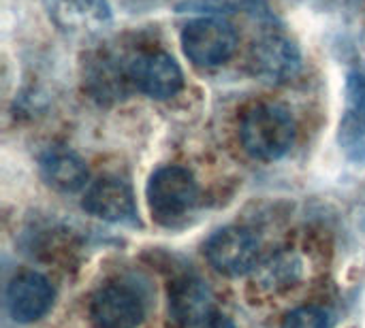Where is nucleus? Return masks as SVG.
I'll use <instances>...</instances> for the list:
<instances>
[{
    "mask_svg": "<svg viewBox=\"0 0 365 328\" xmlns=\"http://www.w3.org/2000/svg\"><path fill=\"white\" fill-rule=\"evenodd\" d=\"M145 199L152 218L160 226H178L197 207L199 186L188 169L167 164L152 173L145 186Z\"/></svg>",
    "mask_w": 365,
    "mask_h": 328,
    "instance_id": "f03ea898",
    "label": "nucleus"
},
{
    "mask_svg": "<svg viewBox=\"0 0 365 328\" xmlns=\"http://www.w3.org/2000/svg\"><path fill=\"white\" fill-rule=\"evenodd\" d=\"M53 286L36 271H21L9 284L4 303L9 316L17 324H32L41 320L53 305Z\"/></svg>",
    "mask_w": 365,
    "mask_h": 328,
    "instance_id": "9b49d317",
    "label": "nucleus"
},
{
    "mask_svg": "<svg viewBox=\"0 0 365 328\" xmlns=\"http://www.w3.org/2000/svg\"><path fill=\"white\" fill-rule=\"evenodd\" d=\"M259 252L261 243L257 235L242 226L220 228L205 243V256L210 265L227 277L250 273L259 263Z\"/></svg>",
    "mask_w": 365,
    "mask_h": 328,
    "instance_id": "423d86ee",
    "label": "nucleus"
},
{
    "mask_svg": "<svg viewBox=\"0 0 365 328\" xmlns=\"http://www.w3.org/2000/svg\"><path fill=\"white\" fill-rule=\"evenodd\" d=\"M81 207L86 213L109 224L139 222L133 188L115 175H103L88 184L83 190Z\"/></svg>",
    "mask_w": 365,
    "mask_h": 328,
    "instance_id": "6e6552de",
    "label": "nucleus"
},
{
    "mask_svg": "<svg viewBox=\"0 0 365 328\" xmlns=\"http://www.w3.org/2000/svg\"><path fill=\"white\" fill-rule=\"evenodd\" d=\"M201 328H235V324H233L227 316H222L220 312H216V314H214V316H212Z\"/></svg>",
    "mask_w": 365,
    "mask_h": 328,
    "instance_id": "dca6fc26",
    "label": "nucleus"
},
{
    "mask_svg": "<svg viewBox=\"0 0 365 328\" xmlns=\"http://www.w3.org/2000/svg\"><path fill=\"white\" fill-rule=\"evenodd\" d=\"M51 23L71 36H92L111 23L109 0H43Z\"/></svg>",
    "mask_w": 365,
    "mask_h": 328,
    "instance_id": "f8f14e48",
    "label": "nucleus"
},
{
    "mask_svg": "<svg viewBox=\"0 0 365 328\" xmlns=\"http://www.w3.org/2000/svg\"><path fill=\"white\" fill-rule=\"evenodd\" d=\"M126 64L130 85L148 98L169 100L184 88V73L167 51H139Z\"/></svg>",
    "mask_w": 365,
    "mask_h": 328,
    "instance_id": "39448f33",
    "label": "nucleus"
},
{
    "mask_svg": "<svg viewBox=\"0 0 365 328\" xmlns=\"http://www.w3.org/2000/svg\"><path fill=\"white\" fill-rule=\"evenodd\" d=\"M38 171L43 181L62 194H75L88 188V166L83 158L68 147H49L38 158Z\"/></svg>",
    "mask_w": 365,
    "mask_h": 328,
    "instance_id": "ddd939ff",
    "label": "nucleus"
},
{
    "mask_svg": "<svg viewBox=\"0 0 365 328\" xmlns=\"http://www.w3.org/2000/svg\"><path fill=\"white\" fill-rule=\"evenodd\" d=\"M180 43L184 55L195 66L216 68L229 62L235 53L237 32L222 15H199L182 28Z\"/></svg>",
    "mask_w": 365,
    "mask_h": 328,
    "instance_id": "7ed1b4c3",
    "label": "nucleus"
},
{
    "mask_svg": "<svg viewBox=\"0 0 365 328\" xmlns=\"http://www.w3.org/2000/svg\"><path fill=\"white\" fill-rule=\"evenodd\" d=\"M359 218H361V222L365 224V192H364V201H361V209H359Z\"/></svg>",
    "mask_w": 365,
    "mask_h": 328,
    "instance_id": "f3484780",
    "label": "nucleus"
},
{
    "mask_svg": "<svg viewBox=\"0 0 365 328\" xmlns=\"http://www.w3.org/2000/svg\"><path fill=\"white\" fill-rule=\"evenodd\" d=\"M299 271H302V263L295 256L284 254V256L272 258L267 265H263L259 280L263 286H269V288L291 286L299 277Z\"/></svg>",
    "mask_w": 365,
    "mask_h": 328,
    "instance_id": "4468645a",
    "label": "nucleus"
},
{
    "mask_svg": "<svg viewBox=\"0 0 365 328\" xmlns=\"http://www.w3.org/2000/svg\"><path fill=\"white\" fill-rule=\"evenodd\" d=\"M214 295L195 273H184L169 284V320L173 328H201L214 314Z\"/></svg>",
    "mask_w": 365,
    "mask_h": 328,
    "instance_id": "1a4fd4ad",
    "label": "nucleus"
},
{
    "mask_svg": "<svg viewBox=\"0 0 365 328\" xmlns=\"http://www.w3.org/2000/svg\"><path fill=\"white\" fill-rule=\"evenodd\" d=\"M88 316L94 328H137L145 318V305L135 288L107 284L92 295Z\"/></svg>",
    "mask_w": 365,
    "mask_h": 328,
    "instance_id": "0eeeda50",
    "label": "nucleus"
},
{
    "mask_svg": "<svg viewBox=\"0 0 365 328\" xmlns=\"http://www.w3.org/2000/svg\"><path fill=\"white\" fill-rule=\"evenodd\" d=\"M338 143L351 162H365V60L346 75L344 113L338 128Z\"/></svg>",
    "mask_w": 365,
    "mask_h": 328,
    "instance_id": "9d476101",
    "label": "nucleus"
},
{
    "mask_svg": "<svg viewBox=\"0 0 365 328\" xmlns=\"http://www.w3.org/2000/svg\"><path fill=\"white\" fill-rule=\"evenodd\" d=\"M295 120L291 111L278 102H257L248 107L240 122V139L244 149L263 162L280 160L295 143Z\"/></svg>",
    "mask_w": 365,
    "mask_h": 328,
    "instance_id": "f257e3e1",
    "label": "nucleus"
},
{
    "mask_svg": "<svg viewBox=\"0 0 365 328\" xmlns=\"http://www.w3.org/2000/svg\"><path fill=\"white\" fill-rule=\"evenodd\" d=\"M280 328H329V316L321 307H299L287 314Z\"/></svg>",
    "mask_w": 365,
    "mask_h": 328,
    "instance_id": "2eb2a0df",
    "label": "nucleus"
},
{
    "mask_svg": "<svg viewBox=\"0 0 365 328\" xmlns=\"http://www.w3.org/2000/svg\"><path fill=\"white\" fill-rule=\"evenodd\" d=\"M248 64L252 75L269 85L289 83L302 70V51L284 32H269L255 41Z\"/></svg>",
    "mask_w": 365,
    "mask_h": 328,
    "instance_id": "20e7f679",
    "label": "nucleus"
}]
</instances>
